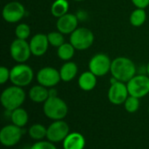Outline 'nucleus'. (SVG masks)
Masks as SVG:
<instances>
[{
    "label": "nucleus",
    "mask_w": 149,
    "mask_h": 149,
    "mask_svg": "<svg viewBox=\"0 0 149 149\" xmlns=\"http://www.w3.org/2000/svg\"><path fill=\"white\" fill-rule=\"evenodd\" d=\"M147 20V12L145 9L137 8L130 15L129 21L132 25L139 27L141 26Z\"/></svg>",
    "instance_id": "22"
},
{
    "label": "nucleus",
    "mask_w": 149,
    "mask_h": 149,
    "mask_svg": "<svg viewBox=\"0 0 149 149\" xmlns=\"http://www.w3.org/2000/svg\"><path fill=\"white\" fill-rule=\"evenodd\" d=\"M70 133V127L68 124L61 120H54L47 127V135L46 139L53 143H58L63 141L67 135Z\"/></svg>",
    "instance_id": "9"
},
{
    "label": "nucleus",
    "mask_w": 149,
    "mask_h": 149,
    "mask_svg": "<svg viewBox=\"0 0 149 149\" xmlns=\"http://www.w3.org/2000/svg\"><path fill=\"white\" fill-rule=\"evenodd\" d=\"M85 146V137L79 133H71L63 141L64 149H84Z\"/></svg>",
    "instance_id": "16"
},
{
    "label": "nucleus",
    "mask_w": 149,
    "mask_h": 149,
    "mask_svg": "<svg viewBox=\"0 0 149 149\" xmlns=\"http://www.w3.org/2000/svg\"><path fill=\"white\" fill-rule=\"evenodd\" d=\"M25 14L24 5L18 1H11L6 4L2 11L3 18L10 24L19 22Z\"/></svg>",
    "instance_id": "10"
},
{
    "label": "nucleus",
    "mask_w": 149,
    "mask_h": 149,
    "mask_svg": "<svg viewBox=\"0 0 149 149\" xmlns=\"http://www.w3.org/2000/svg\"><path fill=\"white\" fill-rule=\"evenodd\" d=\"M73 1H76V2H82V1H85V0H73Z\"/></svg>",
    "instance_id": "33"
},
{
    "label": "nucleus",
    "mask_w": 149,
    "mask_h": 149,
    "mask_svg": "<svg viewBox=\"0 0 149 149\" xmlns=\"http://www.w3.org/2000/svg\"><path fill=\"white\" fill-rule=\"evenodd\" d=\"M24 100V90L22 89V87H18L16 85L6 88L2 92L0 97V101L3 107L8 112H11L17 108L21 107Z\"/></svg>",
    "instance_id": "2"
},
{
    "label": "nucleus",
    "mask_w": 149,
    "mask_h": 149,
    "mask_svg": "<svg viewBox=\"0 0 149 149\" xmlns=\"http://www.w3.org/2000/svg\"><path fill=\"white\" fill-rule=\"evenodd\" d=\"M50 97L48 88L38 84L31 87L29 90V97L34 103H45Z\"/></svg>",
    "instance_id": "18"
},
{
    "label": "nucleus",
    "mask_w": 149,
    "mask_h": 149,
    "mask_svg": "<svg viewBox=\"0 0 149 149\" xmlns=\"http://www.w3.org/2000/svg\"><path fill=\"white\" fill-rule=\"evenodd\" d=\"M31 54L35 56H42L44 55L50 45L47 35L44 33H37L35 34L29 42Z\"/></svg>",
    "instance_id": "15"
},
{
    "label": "nucleus",
    "mask_w": 149,
    "mask_h": 149,
    "mask_svg": "<svg viewBox=\"0 0 149 149\" xmlns=\"http://www.w3.org/2000/svg\"><path fill=\"white\" fill-rule=\"evenodd\" d=\"M79 18L72 13H66L65 15L58 18L56 26L58 32L63 34H71L78 28Z\"/></svg>",
    "instance_id": "14"
},
{
    "label": "nucleus",
    "mask_w": 149,
    "mask_h": 149,
    "mask_svg": "<svg viewBox=\"0 0 149 149\" xmlns=\"http://www.w3.org/2000/svg\"><path fill=\"white\" fill-rule=\"evenodd\" d=\"M78 83L79 88L84 91L93 90L97 85V76L90 70L86 71L79 77Z\"/></svg>",
    "instance_id": "17"
},
{
    "label": "nucleus",
    "mask_w": 149,
    "mask_h": 149,
    "mask_svg": "<svg viewBox=\"0 0 149 149\" xmlns=\"http://www.w3.org/2000/svg\"><path fill=\"white\" fill-rule=\"evenodd\" d=\"M10 53L11 58L17 63H24L29 60L31 54H32L30 44L26 40H20L17 38L11 42Z\"/></svg>",
    "instance_id": "7"
},
{
    "label": "nucleus",
    "mask_w": 149,
    "mask_h": 149,
    "mask_svg": "<svg viewBox=\"0 0 149 149\" xmlns=\"http://www.w3.org/2000/svg\"><path fill=\"white\" fill-rule=\"evenodd\" d=\"M130 96L141 98L149 93V76L146 75L134 76L127 83Z\"/></svg>",
    "instance_id": "6"
},
{
    "label": "nucleus",
    "mask_w": 149,
    "mask_h": 149,
    "mask_svg": "<svg viewBox=\"0 0 149 149\" xmlns=\"http://www.w3.org/2000/svg\"><path fill=\"white\" fill-rule=\"evenodd\" d=\"M61 80L59 71L52 67H45L37 73V81L46 88H53Z\"/></svg>",
    "instance_id": "13"
},
{
    "label": "nucleus",
    "mask_w": 149,
    "mask_h": 149,
    "mask_svg": "<svg viewBox=\"0 0 149 149\" xmlns=\"http://www.w3.org/2000/svg\"><path fill=\"white\" fill-rule=\"evenodd\" d=\"M112 61L105 54H97L93 55L88 63L89 70L96 76H103L110 72Z\"/></svg>",
    "instance_id": "8"
},
{
    "label": "nucleus",
    "mask_w": 149,
    "mask_h": 149,
    "mask_svg": "<svg viewBox=\"0 0 149 149\" xmlns=\"http://www.w3.org/2000/svg\"><path fill=\"white\" fill-rule=\"evenodd\" d=\"M64 34L60 32H51L47 34V38L51 46L55 47H59L61 45L65 43Z\"/></svg>",
    "instance_id": "25"
},
{
    "label": "nucleus",
    "mask_w": 149,
    "mask_h": 149,
    "mask_svg": "<svg viewBox=\"0 0 149 149\" xmlns=\"http://www.w3.org/2000/svg\"><path fill=\"white\" fill-rule=\"evenodd\" d=\"M29 135L30 137L37 141H43V139L46 138L47 135V128H45L41 124H34L29 128Z\"/></svg>",
    "instance_id": "24"
},
{
    "label": "nucleus",
    "mask_w": 149,
    "mask_h": 149,
    "mask_svg": "<svg viewBox=\"0 0 149 149\" xmlns=\"http://www.w3.org/2000/svg\"><path fill=\"white\" fill-rule=\"evenodd\" d=\"M124 106H125V109L127 112L134 113L140 108V98L129 95V97H127V99L124 103Z\"/></svg>",
    "instance_id": "26"
},
{
    "label": "nucleus",
    "mask_w": 149,
    "mask_h": 149,
    "mask_svg": "<svg viewBox=\"0 0 149 149\" xmlns=\"http://www.w3.org/2000/svg\"><path fill=\"white\" fill-rule=\"evenodd\" d=\"M43 110L45 115L52 120L64 119L68 113V106L66 103L58 96L49 97V98L44 103Z\"/></svg>",
    "instance_id": "3"
},
{
    "label": "nucleus",
    "mask_w": 149,
    "mask_h": 149,
    "mask_svg": "<svg viewBox=\"0 0 149 149\" xmlns=\"http://www.w3.org/2000/svg\"><path fill=\"white\" fill-rule=\"evenodd\" d=\"M128 97L129 92L125 83L117 81L113 83H111L107 93V97L110 103L115 105H120L124 104Z\"/></svg>",
    "instance_id": "11"
},
{
    "label": "nucleus",
    "mask_w": 149,
    "mask_h": 149,
    "mask_svg": "<svg viewBox=\"0 0 149 149\" xmlns=\"http://www.w3.org/2000/svg\"><path fill=\"white\" fill-rule=\"evenodd\" d=\"M49 94H50V97H56L57 96V90H54L53 88H50L49 89Z\"/></svg>",
    "instance_id": "31"
},
{
    "label": "nucleus",
    "mask_w": 149,
    "mask_h": 149,
    "mask_svg": "<svg viewBox=\"0 0 149 149\" xmlns=\"http://www.w3.org/2000/svg\"><path fill=\"white\" fill-rule=\"evenodd\" d=\"M33 77L32 68L24 63L17 64L10 69V81L13 85L22 88L25 87L32 82Z\"/></svg>",
    "instance_id": "4"
},
{
    "label": "nucleus",
    "mask_w": 149,
    "mask_h": 149,
    "mask_svg": "<svg viewBox=\"0 0 149 149\" xmlns=\"http://www.w3.org/2000/svg\"><path fill=\"white\" fill-rule=\"evenodd\" d=\"M131 1L137 8L145 9L149 5V0H131Z\"/></svg>",
    "instance_id": "30"
},
{
    "label": "nucleus",
    "mask_w": 149,
    "mask_h": 149,
    "mask_svg": "<svg viewBox=\"0 0 149 149\" xmlns=\"http://www.w3.org/2000/svg\"><path fill=\"white\" fill-rule=\"evenodd\" d=\"M15 34L17 39L20 40H26L29 38L31 34V28L25 23H20L17 25L15 29Z\"/></svg>",
    "instance_id": "27"
},
{
    "label": "nucleus",
    "mask_w": 149,
    "mask_h": 149,
    "mask_svg": "<svg viewBox=\"0 0 149 149\" xmlns=\"http://www.w3.org/2000/svg\"><path fill=\"white\" fill-rule=\"evenodd\" d=\"M148 113H149V108H148Z\"/></svg>",
    "instance_id": "34"
},
{
    "label": "nucleus",
    "mask_w": 149,
    "mask_h": 149,
    "mask_svg": "<svg viewBox=\"0 0 149 149\" xmlns=\"http://www.w3.org/2000/svg\"><path fill=\"white\" fill-rule=\"evenodd\" d=\"M94 41L93 32L86 27L77 28L70 36V43L75 49L82 51L88 49Z\"/></svg>",
    "instance_id": "5"
},
{
    "label": "nucleus",
    "mask_w": 149,
    "mask_h": 149,
    "mask_svg": "<svg viewBox=\"0 0 149 149\" xmlns=\"http://www.w3.org/2000/svg\"><path fill=\"white\" fill-rule=\"evenodd\" d=\"M22 138L21 127L15 125H7L0 131V141L2 145L7 148L17 145Z\"/></svg>",
    "instance_id": "12"
},
{
    "label": "nucleus",
    "mask_w": 149,
    "mask_h": 149,
    "mask_svg": "<svg viewBox=\"0 0 149 149\" xmlns=\"http://www.w3.org/2000/svg\"><path fill=\"white\" fill-rule=\"evenodd\" d=\"M10 120L13 125L22 128L28 123L29 116L24 109L19 107L10 112Z\"/></svg>",
    "instance_id": "20"
},
{
    "label": "nucleus",
    "mask_w": 149,
    "mask_h": 149,
    "mask_svg": "<svg viewBox=\"0 0 149 149\" xmlns=\"http://www.w3.org/2000/svg\"><path fill=\"white\" fill-rule=\"evenodd\" d=\"M78 73V66L73 61H66L63 66L60 68L59 74L61 80L64 82H71L72 81Z\"/></svg>",
    "instance_id": "19"
},
{
    "label": "nucleus",
    "mask_w": 149,
    "mask_h": 149,
    "mask_svg": "<svg viewBox=\"0 0 149 149\" xmlns=\"http://www.w3.org/2000/svg\"><path fill=\"white\" fill-rule=\"evenodd\" d=\"M69 3L67 0H55L51 7V12L53 17L60 18L68 13Z\"/></svg>",
    "instance_id": "21"
},
{
    "label": "nucleus",
    "mask_w": 149,
    "mask_h": 149,
    "mask_svg": "<svg viewBox=\"0 0 149 149\" xmlns=\"http://www.w3.org/2000/svg\"><path fill=\"white\" fill-rule=\"evenodd\" d=\"M75 50L76 49L71 43H64L59 47H58L57 54L60 60L68 61L73 57Z\"/></svg>",
    "instance_id": "23"
},
{
    "label": "nucleus",
    "mask_w": 149,
    "mask_h": 149,
    "mask_svg": "<svg viewBox=\"0 0 149 149\" xmlns=\"http://www.w3.org/2000/svg\"><path fill=\"white\" fill-rule=\"evenodd\" d=\"M113 77L120 82L127 83L136 73V67L134 61L127 57H117L112 61L110 70Z\"/></svg>",
    "instance_id": "1"
},
{
    "label": "nucleus",
    "mask_w": 149,
    "mask_h": 149,
    "mask_svg": "<svg viewBox=\"0 0 149 149\" xmlns=\"http://www.w3.org/2000/svg\"><path fill=\"white\" fill-rule=\"evenodd\" d=\"M147 73H148V76H149V62L148 63V66H147Z\"/></svg>",
    "instance_id": "32"
},
{
    "label": "nucleus",
    "mask_w": 149,
    "mask_h": 149,
    "mask_svg": "<svg viewBox=\"0 0 149 149\" xmlns=\"http://www.w3.org/2000/svg\"><path fill=\"white\" fill-rule=\"evenodd\" d=\"M31 149H57L56 146L53 144V142L51 141H39L34 143Z\"/></svg>",
    "instance_id": "28"
},
{
    "label": "nucleus",
    "mask_w": 149,
    "mask_h": 149,
    "mask_svg": "<svg viewBox=\"0 0 149 149\" xmlns=\"http://www.w3.org/2000/svg\"><path fill=\"white\" fill-rule=\"evenodd\" d=\"M10 70L4 66L0 67V83L4 84L8 80H10Z\"/></svg>",
    "instance_id": "29"
}]
</instances>
